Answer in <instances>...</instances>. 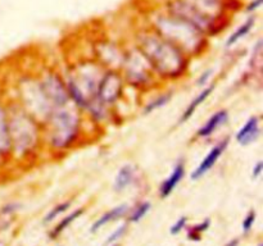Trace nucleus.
Instances as JSON below:
<instances>
[{"mask_svg": "<svg viewBox=\"0 0 263 246\" xmlns=\"http://www.w3.org/2000/svg\"><path fill=\"white\" fill-rule=\"evenodd\" d=\"M18 209H19V204H17V203H9V204L4 205V207L2 208V214L9 215L12 214V213L17 212Z\"/></svg>", "mask_w": 263, "mask_h": 246, "instance_id": "31", "label": "nucleus"}, {"mask_svg": "<svg viewBox=\"0 0 263 246\" xmlns=\"http://www.w3.org/2000/svg\"><path fill=\"white\" fill-rule=\"evenodd\" d=\"M111 246H118V245H111Z\"/></svg>", "mask_w": 263, "mask_h": 246, "instance_id": "35", "label": "nucleus"}, {"mask_svg": "<svg viewBox=\"0 0 263 246\" xmlns=\"http://www.w3.org/2000/svg\"><path fill=\"white\" fill-rule=\"evenodd\" d=\"M139 180V169L138 167L134 164H123L120 169H118L117 174L113 181V190L116 192H122L127 190L128 187L135 185Z\"/></svg>", "mask_w": 263, "mask_h": 246, "instance_id": "16", "label": "nucleus"}, {"mask_svg": "<svg viewBox=\"0 0 263 246\" xmlns=\"http://www.w3.org/2000/svg\"><path fill=\"white\" fill-rule=\"evenodd\" d=\"M209 226H211V219H209V218H206L203 222L193 226V227L188 231V238L191 241H201L202 233L206 232L209 228Z\"/></svg>", "mask_w": 263, "mask_h": 246, "instance_id": "24", "label": "nucleus"}, {"mask_svg": "<svg viewBox=\"0 0 263 246\" xmlns=\"http://www.w3.org/2000/svg\"><path fill=\"white\" fill-rule=\"evenodd\" d=\"M39 85L53 109L62 108L71 104L64 78L60 72L50 67L42 68L36 75Z\"/></svg>", "mask_w": 263, "mask_h": 246, "instance_id": "8", "label": "nucleus"}, {"mask_svg": "<svg viewBox=\"0 0 263 246\" xmlns=\"http://www.w3.org/2000/svg\"><path fill=\"white\" fill-rule=\"evenodd\" d=\"M254 25H255V17H249V18H248L244 24L240 25V26L237 27V29L235 30V31L232 32L229 37H227L226 45H225L226 49H231V48L234 47V45H236L240 40L244 39V37L247 36L250 31H252L253 27H254Z\"/></svg>", "mask_w": 263, "mask_h": 246, "instance_id": "20", "label": "nucleus"}, {"mask_svg": "<svg viewBox=\"0 0 263 246\" xmlns=\"http://www.w3.org/2000/svg\"><path fill=\"white\" fill-rule=\"evenodd\" d=\"M126 232H127V225L125 223V225H121L120 227L116 228V230L113 231L109 236H108V238L105 240V243H107V245H113V243H115L116 241L120 240V238L122 237Z\"/></svg>", "mask_w": 263, "mask_h": 246, "instance_id": "27", "label": "nucleus"}, {"mask_svg": "<svg viewBox=\"0 0 263 246\" xmlns=\"http://www.w3.org/2000/svg\"><path fill=\"white\" fill-rule=\"evenodd\" d=\"M151 30L179 48L191 60L203 57L209 50V37L204 32L171 13L159 17Z\"/></svg>", "mask_w": 263, "mask_h": 246, "instance_id": "4", "label": "nucleus"}, {"mask_svg": "<svg viewBox=\"0 0 263 246\" xmlns=\"http://www.w3.org/2000/svg\"><path fill=\"white\" fill-rule=\"evenodd\" d=\"M186 174V164L185 159H179L178 163L174 164L173 169L171 171V173L167 176V178L159 185L158 189V195L161 199H167L172 195V192L176 190V187L180 185V182H183L184 177Z\"/></svg>", "mask_w": 263, "mask_h": 246, "instance_id": "15", "label": "nucleus"}, {"mask_svg": "<svg viewBox=\"0 0 263 246\" xmlns=\"http://www.w3.org/2000/svg\"><path fill=\"white\" fill-rule=\"evenodd\" d=\"M104 68L94 59H81L75 64H70L62 73L67 87L71 104L85 110L86 105L97 95L99 81L104 73Z\"/></svg>", "mask_w": 263, "mask_h": 246, "instance_id": "5", "label": "nucleus"}, {"mask_svg": "<svg viewBox=\"0 0 263 246\" xmlns=\"http://www.w3.org/2000/svg\"><path fill=\"white\" fill-rule=\"evenodd\" d=\"M258 246H263V245H262V243H259V245H258Z\"/></svg>", "mask_w": 263, "mask_h": 246, "instance_id": "34", "label": "nucleus"}, {"mask_svg": "<svg viewBox=\"0 0 263 246\" xmlns=\"http://www.w3.org/2000/svg\"><path fill=\"white\" fill-rule=\"evenodd\" d=\"M126 86L139 93L153 91L162 85L143 53L133 45L126 48L125 59L120 70Z\"/></svg>", "mask_w": 263, "mask_h": 246, "instance_id": "6", "label": "nucleus"}, {"mask_svg": "<svg viewBox=\"0 0 263 246\" xmlns=\"http://www.w3.org/2000/svg\"><path fill=\"white\" fill-rule=\"evenodd\" d=\"M214 88H216V83L214 82L208 83L206 87L202 88L201 93H199L198 95H195V98H194L193 100L188 104V106L185 108V110L183 111V114L180 116V119H179V125H183V123L188 122L189 119H190L191 117L195 114V111L198 110L199 106H201L202 104H204V101H206L207 99L212 95V93L214 91Z\"/></svg>", "mask_w": 263, "mask_h": 246, "instance_id": "17", "label": "nucleus"}, {"mask_svg": "<svg viewBox=\"0 0 263 246\" xmlns=\"http://www.w3.org/2000/svg\"><path fill=\"white\" fill-rule=\"evenodd\" d=\"M150 209H151L150 202H146V200H144V202L138 203V204H136L133 209L128 210V213H127L128 222L130 223L139 222V220H141L146 214H148V212Z\"/></svg>", "mask_w": 263, "mask_h": 246, "instance_id": "23", "label": "nucleus"}, {"mask_svg": "<svg viewBox=\"0 0 263 246\" xmlns=\"http://www.w3.org/2000/svg\"><path fill=\"white\" fill-rule=\"evenodd\" d=\"M229 118L230 113L227 109H218V110L214 111V113L204 122L203 125L198 128V131H196L195 133V138L201 139V140H208V139H211L220 128L224 127V126L226 125L227 122H229Z\"/></svg>", "mask_w": 263, "mask_h": 246, "instance_id": "14", "label": "nucleus"}, {"mask_svg": "<svg viewBox=\"0 0 263 246\" xmlns=\"http://www.w3.org/2000/svg\"><path fill=\"white\" fill-rule=\"evenodd\" d=\"M212 76H213V70H206L198 76V78L195 80V86L196 87H206L207 85L211 81Z\"/></svg>", "mask_w": 263, "mask_h": 246, "instance_id": "29", "label": "nucleus"}, {"mask_svg": "<svg viewBox=\"0 0 263 246\" xmlns=\"http://www.w3.org/2000/svg\"><path fill=\"white\" fill-rule=\"evenodd\" d=\"M260 6H262V0H253L252 3L247 7V12H249V13L255 12Z\"/></svg>", "mask_w": 263, "mask_h": 246, "instance_id": "32", "label": "nucleus"}, {"mask_svg": "<svg viewBox=\"0 0 263 246\" xmlns=\"http://www.w3.org/2000/svg\"><path fill=\"white\" fill-rule=\"evenodd\" d=\"M173 98V91L167 90V91H161L159 94H157L151 100H149L145 105L143 106V114L144 116H149V114L154 113L158 109L164 108L169 101Z\"/></svg>", "mask_w": 263, "mask_h": 246, "instance_id": "19", "label": "nucleus"}, {"mask_svg": "<svg viewBox=\"0 0 263 246\" xmlns=\"http://www.w3.org/2000/svg\"><path fill=\"white\" fill-rule=\"evenodd\" d=\"M263 173V162L258 161L252 169V180H258Z\"/></svg>", "mask_w": 263, "mask_h": 246, "instance_id": "30", "label": "nucleus"}, {"mask_svg": "<svg viewBox=\"0 0 263 246\" xmlns=\"http://www.w3.org/2000/svg\"><path fill=\"white\" fill-rule=\"evenodd\" d=\"M239 238H232V240H230L225 246H239Z\"/></svg>", "mask_w": 263, "mask_h": 246, "instance_id": "33", "label": "nucleus"}, {"mask_svg": "<svg viewBox=\"0 0 263 246\" xmlns=\"http://www.w3.org/2000/svg\"><path fill=\"white\" fill-rule=\"evenodd\" d=\"M12 163V146L7 100L0 96V169Z\"/></svg>", "mask_w": 263, "mask_h": 246, "instance_id": "12", "label": "nucleus"}, {"mask_svg": "<svg viewBox=\"0 0 263 246\" xmlns=\"http://www.w3.org/2000/svg\"><path fill=\"white\" fill-rule=\"evenodd\" d=\"M262 53H263V45L262 40H258L255 45L253 47L252 53H250L249 62H248V68H249L250 73L260 76V68H262Z\"/></svg>", "mask_w": 263, "mask_h": 246, "instance_id": "22", "label": "nucleus"}, {"mask_svg": "<svg viewBox=\"0 0 263 246\" xmlns=\"http://www.w3.org/2000/svg\"><path fill=\"white\" fill-rule=\"evenodd\" d=\"M255 219H257V212H255L254 209L249 210V212H248V214L245 215L244 220H243V223H242L243 232H244L245 235H248V233L252 231L253 226H254V223H255Z\"/></svg>", "mask_w": 263, "mask_h": 246, "instance_id": "26", "label": "nucleus"}, {"mask_svg": "<svg viewBox=\"0 0 263 246\" xmlns=\"http://www.w3.org/2000/svg\"><path fill=\"white\" fill-rule=\"evenodd\" d=\"M71 204H72L71 200H65V202H62V203H59V204L55 205V207L52 208V210H50V212L44 217V223L53 222L55 218H58V215H60V214H63V213L67 212V210L71 208Z\"/></svg>", "mask_w": 263, "mask_h": 246, "instance_id": "25", "label": "nucleus"}, {"mask_svg": "<svg viewBox=\"0 0 263 246\" xmlns=\"http://www.w3.org/2000/svg\"><path fill=\"white\" fill-rule=\"evenodd\" d=\"M93 53H94L93 59L99 63L104 70L120 72L123 59H125L126 48H122L117 42L102 41L95 45Z\"/></svg>", "mask_w": 263, "mask_h": 246, "instance_id": "10", "label": "nucleus"}, {"mask_svg": "<svg viewBox=\"0 0 263 246\" xmlns=\"http://www.w3.org/2000/svg\"><path fill=\"white\" fill-rule=\"evenodd\" d=\"M86 117L72 104L57 108L42 123L44 150L53 156H62L77 148L85 136Z\"/></svg>", "mask_w": 263, "mask_h": 246, "instance_id": "2", "label": "nucleus"}, {"mask_svg": "<svg viewBox=\"0 0 263 246\" xmlns=\"http://www.w3.org/2000/svg\"><path fill=\"white\" fill-rule=\"evenodd\" d=\"M16 91L17 96L16 99H13V101H16L21 108H24L27 113L37 119L41 125L54 110L48 99L45 98L36 75L22 76L17 82Z\"/></svg>", "mask_w": 263, "mask_h": 246, "instance_id": "7", "label": "nucleus"}, {"mask_svg": "<svg viewBox=\"0 0 263 246\" xmlns=\"http://www.w3.org/2000/svg\"><path fill=\"white\" fill-rule=\"evenodd\" d=\"M134 45L143 53L162 83L178 82L190 72L193 60L153 30L140 32Z\"/></svg>", "mask_w": 263, "mask_h": 246, "instance_id": "1", "label": "nucleus"}, {"mask_svg": "<svg viewBox=\"0 0 263 246\" xmlns=\"http://www.w3.org/2000/svg\"><path fill=\"white\" fill-rule=\"evenodd\" d=\"M83 213H85V208H78V209L73 210L72 213H70L68 215H65L64 218H62V220H60V222L58 223V225L55 226L52 231H50L49 237L52 238V240H55V238H57L58 236L63 232V231L67 230V228L70 227V226L72 225V223L75 222L77 218H80Z\"/></svg>", "mask_w": 263, "mask_h": 246, "instance_id": "21", "label": "nucleus"}, {"mask_svg": "<svg viewBox=\"0 0 263 246\" xmlns=\"http://www.w3.org/2000/svg\"><path fill=\"white\" fill-rule=\"evenodd\" d=\"M262 127H260V117L253 114L245 121L244 125L239 128L235 135V141L240 146H249L259 140Z\"/></svg>", "mask_w": 263, "mask_h": 246, "instance_id": "13", "label": "nucleus"}, {"mask_svg": "<svg viewBox=\"0 0 263 246\" xmlns=\"http://www.w3.org/2000/svg\"><path fill=\"white\" fill-rule=\"evenodd\" d=\"M128 210H130V207H128L127 204L117 205V207H115L113 209L108 210V212H105L104 214L100 215V217L98 218L94 223H93L90 231L94 233V232H97V231H99L103 226L108 225V223H111V222H115V220H117V219H121V218H123L125 215H127Z\"/></svg>", "mask_w": 263, "mask_h": 246, "instance_id": "18", "label": "nucleus"}, {"mask_svg": "<svg viewBox=\"0 0 263 246\" xmlns=\"http://www.w3.org/2000/svg\"><path fill=\"white\" fill-rule=\"evenodd\" d=\"M186 225H188V217L183 215V217L179 218V219L171 226V228H169V233H171L172 236L179 235V233H181V231L185 230Z\"/></svg>", "mask_w": 263, "mask_h": 246, "instance_id": "28", "label": "nucleus"}, {"mask_svg": "<svg viewBox=\"0 0 263 246\" xmlns=\"http://www.w3.org/2000/svg\"><path fill=\"white\" fill-rule=\"evenodd\" d=\"M12 163L22 166L32 163L44 150L42 125L16 101L7 100Z\"/></svg>", "mask_w": 263, "mask_h": 246, "instance_id": "3", "label": "nucleus"}, {"mask_svg": "<svg viewBox=\"0 0 263 246\" xmlns=\"http://www.w3.org/2000/svg\"><path fill=\"white\" fill-rule=\"evenodd\" d=\"M229 145H230L229 136L221 139L218 143L214 144V145L209 149L208 153L206 154L203 161H202L201 163L194 168V171L191 172L190 178L193 180V181H198V180H201L202 177L206 176V174L208 173L214 166H216V163L220 161V158H221V156L224 155L225 151L227 150Z\"/></svg>", "mask_w": 263, "mask_h": 246, "instance_id": "11", "label": "nucleus"}, {"mask_svg": "<svg viewBox=\"0 0 263 246\" xmlns=\"http://www.w3.org/2000/svg\"><path fill=\"white\" fill-rule=\"evenodd\" d=\"M126 87L127 86L118 71L105 70L98 85L95 98L105 106L116 111V106L125 98Z\"/></svg>", "mask_w": 263, "mask_h": 246, "instance_id": "9", "label": "nucleus"}]
</instances>
